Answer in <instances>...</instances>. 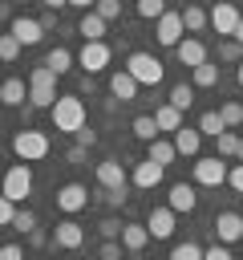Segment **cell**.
Masks as SVG:
<instances>
[{
	"label": "cell",
	"instance_id": "6da1fadb",
	"mask_svg": "<svg viewBox=\"0 0 243 260\" xmlns=\"http://www.w3.org/2000/svg\"><path fill=\"white\" fill-rule=\"evenodd\" d=\"M49 114H53V130H61V134H77L81 126H85V102L77 98V93H61L53 106H49Z\"/></svg>",
	"mask_w": 243,
	"mask_h": 260
},
{
	"label": "cell",
	"instance_id": "7a4b0ae2",
	"mask_svg": "<svg viewBox=\"0 0 243 260\" xmlns=\"http://www.w3.org/2000/svg\"><path fill=\"white\" fill-rule=\"evenodd\" d=\"M57 98H61V93H57V73L40 61V65L28 73V106H32V110H49Z\"/></svg>",
	"mask_w": 243,
	"mask_h": 260
},
{
	"label": "cell",
	"instance_id": "3957f363",
	"mask_svg": "<svg viewBox=\"0 0 243 260\" xmlns=\"http://www.w3.org/2000/svg\"><path fill=\"white\" fill-rule=\"evenodd\" d=\"M12 154H16L20 162H40V158L49 154V134H45V130H32V126L16 130V134H12Z\"/></svg>",
	"mask_w": 243,
	"mask_h": 260
},
{
	"label": "cell",
	"instance_id": "277c9868",
	"mask_svg": "<svg viewBox=\"0 0 243 260\" xmlns=\"http://www.w3.org/2000/svg\"><path fill=\"white\" fill-rule=\"evenodd\" d=\"M126 73H130L138 85H150V89H154V85L162 81V61H158L154 53H142V49H138V53H130Z\"/></svg>",
	"mask_w": 243,
	"mask_h": 260
},
{
	"label": "cell",
	"instance_id": "5b68a950",
	"mask_svg": "<svg viewBox=\"0 0 243 260\" xmlns=\"http://www.w3.org/2000/svg\"><path fill=\"white\" fill-rule=\"evenodd\" d=\"M12 203H24L28 195H32V171H28V162H12L8 171H4V187H0Z\"/></svg>",
	"mask_w": 243,
	"mask_h": 260
},
{
	"label": "cell",
	"instance_id": "8992f818",
	"mask_svg": "<svg viewBox=\"0 0 243 260\" xmlns=\"http://www.w3.org/2000/svg\"><path fill=\"white\" fill-rule=\"evenodd\" d=\"M227 183V162L219 154L194 158V187H223Z\"/></svg>",
	"mask_w": 243,
	"mask_h": 260
},
{
	"label": "cell",
	"instance_id": "52a82bcc",
	"mask_svg": "<svg viewBox=\"0 0 243 260\" xmlns=\"http://www.w3.org/2000/svg\"><path fill=\"white\" fill-rule=\"evenodd\" d=\"M109 57H113V49H109L105 41H85V45H81V53H77V65L93 77V73H101V69L109 65Z\"/></svg>",
	"mask_w": 243,
	"mask_h": 260
},
{
	"label": "cell",
	"instance_id": "ba28073f",
	"mask_svg": "<svg viewBox=\"0 0 243 260\" xmlns=\"http://www.w3.org/2000/svg\"><path fill=\"white\" fill-rule=\"evenodd\" d=\"M239 16H243V12H239L231 0H219V4L207 12V20H211V28H215L219 37H235V28H239Z\"/></svg>",
	"mask_w": 243,
	"mask_h": 260
},
{
	"label": "cell",
	"instance_id": "9c48e42d",
	"mask_svg": "<svg viewBox=\"0 0 243 260\" xmlns=\"http://www.w3.org/2000/svg\"><path fill=\"white\" fill-rule=\"evenodd\" d=\"M211 232H215V240H219V244H227V248H231V244H239V240H243V215H239V211H219V215H215V223H211Z\"/></svg>",
	"mask_w": 243,
	"mask_h": 260
},
{
	"label": "cell",
	"instance_id": "30bf717a",
	"mask_svg": "<svg viewBox=\"0 0 243 260\" xmlns=\"http://www.w3.org/2000/svg\"><path fill=\"white\" fill-rule=\"evenodd\" d=\"M182 32H186V28H182V12H170V8H166V12L154 20V37H158V45H166V49H174V45L182 41Z\"/></svg>",
	"mask_w": 243,
	"mask_h": 260
},
{
	"label": "cell",
	"instance_id": "8fae6325",
	"mask_svg": "<svg viewBox=\"0 0 243 260\" xmlns=\"http://www.w3.org/2000/svg\"><path fill=\"white\" fill-rule=\"evenodd\" d=\"M49 240H53V248H65V252H77V248L85 244V228H81V223H77V219L69 215V219H61V223L53 228V236H49Z\"/></svg>",
	"mask_w": 243,
	"mask_h": 260
},
{
	"label": "cell",
	"instance_id": "7c38bea8",
	"mask_svg": "<svg viewBox=\"0 0 243 260\" xmlns=\"http://www.w3.org/2000/svg\"><path fill=\"white\" fill-rule=\"evenodd\" d=\"M174 223H178V215H174L170 207H150V215H146L150 240H170V236H174Z\"/></svg>",
	"mask_w": 243,
	"mask_h": 260
},
{
	"label": "cell",
	"instance_id": "4fadbf2b",
	"mask_svg": "<svg viewBox=\"0 0 243 260\" xmlns=\"http://www.w3.org/2000/svg\"><path fill=\"white\" fill-rule=\"evenodd\" d=\"M8 32L20 41V49H24V45H40V41H45L40 20H32V16H12V20H8Z\"/></svg>",
	"mask_w": 243,
	"mask_h": 260
},
{
	"label": "cell",
	"instance_id": "5bb4252c",
	"mask_svg": "<svg viewBox=\"0 0 243 260\" xmlns=\"http://www.w3.org/2000/svg\"><path fill=\"white\" fill-rule=\"evenodd\" d=\"M97 187H105V191H126V187H130V179H126V167H122L117 158H105V162H97Z\"/></svg>",
	"mask_w": 243,
	"mask_h": 260
},
{
	"label": "cell",
	"instance_id": "9a60e30c",
	"mask_svg": "<svg viewBox=\"0 0 243 260\" xmlns=\"http://www.w3.org/2000/svg\"><path fill=\"white\" fill-rule=\"evenodd\" d=\"M57 207L65 215H77L81 207H89V191L81 183H65V187H57Z\"/></svg>",
	"mask_w": 243,
	"mask_h": 260
},
{
	"label": "cell",
	"instance_id": "2e32d148",
	"mask_svg": "<svg viewBox=\"0 0 243 260\" xmlns=\"http://www.w3.org/2000/svg\"><path fill=\"white\" fill-rule=\"evenodd\" d=\"M194 203H198V191H194V183H174V187H170V199H166V207H170L174 215H190V211H194Z\"/></svg>",
	"mask_w": 243,
	"mask_h": 260
},
{
	"label": "cell",
	"instance_id": "e0dca14e",
	"mask_svg": "<svg viewBox=\"0 0 243 260\" xmlns=\"http://www.w3.org/2000/svg\"><path fill=\"white\" fill-rule=\"evenodd\" d=\"M174 57H178L186 69H194V65H202V61H207V49H202V41H194V37H182V41L174 45Z\"/></svg>",
	"mask_w": 243,
	"mask_h": 260
},
{
	"label": "cell",
	"instance_id": "ac0fdd59",
	"mask_svg": "<svg viewBox=\"0 0 243 260\" xmlns=\"http://www.w3.org/2000/svg\"><path fill=\"white\" fill-rule=\"evenodd\" d=\"M198 146H202V134L198 126H178L174 130V150L186 154V158H198Z\"/></svg>",
	"mask_w": 243,
	"mask_h": 260
},
{
	"label": "cell",
	"instance_id": "d6986e66",
	"mask_svg": "<svg viewBox=\"0 0 243 260\" xmlns=\"http://www.w3.org/2000/svg\"><path fill=\"white\" fill-rule=\"evenodd\" d=\"M138 89H142V85H138V81H134V77L126 73V69L109 73V93H113L117 102H134V98H138Z\"/></svg>",
	"mask_w": 243,
	"mask_h": 260
},
{
	"label": "cell",
	"instance_id": "ffe728a7",
	"mask_svg": "<svg viewBox=\"0 0 243 260\" xmlns=\"http://www.w3.org/2000/svg\"><path fill=\"white\" fill-rule=\"evenodd\" d=\"M162 175H166V167H158V162H150V158H142V162L134 167V187H142V191H150V187H158V183H162Z\"/></svg>",
	"mask_w": 243,
	"mask_h": 260
},
{
	"label": "cell",
	"instance_id": "44dd1931",
	"mask_svg": "<svg viewBox=\"0 0 243 260\" xmlns=\"http://www.w3.org/2000/svg\"><path fill=\"white\" fill-rule=\"evenodd\" d=\"M146 244H150L146 223H130V219H126V223H122V248H126V252H142Z\"/></svg>",
	"mask_w": 243,
	"mask_h": 260
},
{
	"label": "cell",
	"instance_id": "7402d4cb",
	"mask_svg": "<svg viewBox=\"0 0 243 260\" xmlns=\"http://www.w3.org/2000/svg\"><path fill=\"white\" fill-rule=\"evenodd\" d=\"M105 28H109V24H105V20H101L93 8H89L81 20H77V32H81L85 41H105Z\"/></svg>",
	"mask_w": 243,
	"mask_h": 260
},
{
	"label": "cell",
	"instance_id": "603a6c76",
	"mask_svg": "<svg viewBox=\"0 0 243 260\" xmlns=\"http://www.w3.org/2000/svg\"><path fill=\"white\" fill-rule=\"evenodd\" d=\"M24 98H28V89H24V81L20 77H8V81H0V102L4 106H24Z\"/></svg>",
	"mask_w": 243,
	"mask_h": 260
},
{
	"label": "cell",
	"instance_id": "cb8c5ba5",
	"mask_svg": "<svg viewBox=\"0 0 243 260\" xmlns=\"http://www.w3.org/2000/svg\"><path fill=\"white\" fill-rule=\"evenodd\" d=\"M190 85H194V89H211V85H219V65H211V61L194 65V69H190Z\"/></svg>",
	"mask_w": 243,
	"mask_h": 260
},
{
	"label": "cell",
	"instance_id": "d4e9b609",
	"mask_svg": "<svg viewBox=\"0 0 243 260\" xmlns=\"http://www.w3.org/2000/svg\"><path fill=\"white\" fill-rule=\"evenodd\" d=\"M146 158H150V162H158V167H170V162L178 158V150H174V142L154 138V142H150V150H146Z\"/></svg>",
	"mask_w": 243,
	"mask_h": 260
},
{
	"label": "cell",
	"instance_id": "484cf974",
	"mask_svg": "<svg viewBox=\"0 0 243 260\" xmlns=\"http://www.w3.org/2000/svg\"><path fill=\"white\" fill-rule=\"evenodd\" d=\"M73 61H77V57H73V53H69L65 45L49 49V57H45V65H49V69H53L57 77H61V73H69V69H73Z\"/></svg>",
	"mask_w": 243,
	"mask_h": 260
},
{
	"label": "cell",
	"instance_id": "4316f807",
	"mask_svg": "<svg viewBox=\"0 0 243 260\" xmlns=\"http://www.w3.org/2000/svg\"><path fill=\"white\" fill-rule=\"evenodd\" d=\"M154 122H158V130H170V134H174V130L182 126V110H174L170 102H162V106L154 110Z\"/></svg>",
	"mask_w": 243,
	"mask_h": 260
},
{
	"label": "cell",
	"instance_id": "83f0119b",
	"mask_svg": "<svg viewBox=\"0 0 243 260\" xmlns=\"http://www.w3.org/2000/svg\"><path fill=\"white\" fill-rule=\"evenodd\" d=\"M211 20H207V8H198V4H186L182 8V28L186 32H202Z\"/></svg>",
	"mask_w": 243,
	"mask_h": 260
},
{
	"label": "cell",
	"instance_id": "f1b7e54d",
	"mask_svg": "<svg viewBox=\"0 0 243 260\" xmlns=\"http://www.w3.org/2000/svg\"><path fill=\"white\" fill-rule=\"evenodd\" d=\"M174 110H190L194 106V85H186V81H178V85H170V98H166Z\"/></svg>",
	"mask_w": 243,
	"mask_h": 260
},
{
	"label": "cell",
	"instance_id": "f546056e",
	"mask_svg": "<svg viewBox=\"0 0 243 260\" xmlns=\"http://www.w3.org/2000/svg\"><path fill=\"white\" fill-rule=\"evenodd\" d=\"M227 126H223V118H219V110H202L198 114V134H207V138H219Z\"/></svg>",
	"mask_w": 243,
	"mask_h": 260
},
{
	"label": "cell",
	"instance_id": "4dcf8cb0",
	"mask_svg": "<svg viewBox=\"0 0 243 260\" xmlns=\"http://www.w3.org/2000/svg\"><path fill=\"white\" fill-rule=\"evenodd\" d=\"M130 130H134V134H138V138H142V142H154V138H158V134H162V130H158V122H154V114H138V118H134V126H130Z\"/></svg>",
	"mask_w": 243,
	"mask_h": 260
},
{
	"label": "cell",
	"instance_id": "1f68e13d",
	"mask_svg": "<svg viewBox=\"0 0 243 260\" xmlns=\"http://www.w3.org/2000/svg\"><path fill=\"white\" fill-rule=\"evenodd\" d=\"M219 118H223L227 130H235V126H243V106H239V102H223V106H219Z\"/></svg>",
	"mask_w": 243,
	"mask_h": 260
},
{
	"label": "cell",
	"instance_id": "d6a6232c",
	"mask_svg": "<svg viewBox=\"0 0 243 260\" xmlns=\"http://www.w3.org/2000/svg\"><path fill=\"white\" fill-rule=\"evenodd\" d=\"M8 228H16L20 236H28V232L36 228V211H32V207H16V215H12V223H8Z\"/></svg>",
	"mask_w": 243,
	"mask_h": 260
},
{
	"label": "cell",
	"instance_id": "836d02e7",
	"mask_svg": "<svg viewBox=\"0 0 243 260\" xmlns=\"http://www.w3.org/2000/svg\"><path fill=\"white\" fill-rule=\"evenodd\" d=\"M215 146H219V150H215L219 158H235V146H239V134H235V130H223V134L215 138Z\"/></svg>",
	"mask_w": 243,
	"mask_h": 260
},
{
	"label": "cell",
	"instance_id": "e575fe53",
	"mask_svg": "<svg viewBox=\"0 0 243 260\" xmlns=\"http://www.w3.org/2000/svg\"><path fill=\"white\" fill-rule=\"evenodd\" d=\"M134 12H138L142 20H158V16L166 12V0H138V4H134Z\"/></svg>",
	"mask_w": 243,
	"mask_h": 260
},
{
	"label": "cell",
	"instance_id": "d590c367",
	"mask_svg": "<svg viewBox=\"0 0 243 260\" xmlns=\"http://www.w3.org/2000/svg\"><path fill=\"white\" fill-rule=\"evenodd\" d=\"M219 61H243V45L235 37H223L219 41Z\"/></svg>",
	"mask_w": 243,
	"mask_h": 260
},
{
	"label": "cell",
	"instance_id": "8d00e7d4",
	"mask_svg": "<svg viewBox=\"0 0 243 260\" xmlns=\"http://www.w3.org/2000/svg\"><path fill=\"white\" fill-rule=\"evenodd\" d=\"M170 260H202V248H198L194 240H186V244H174V248H170Z\"/></svg>",
	"mask_w": 243,
	"mask_h": 260
},
{
	"label": "cell",
	"instance_id": "74e56055",
	"mask_svg": "<svg viewBox=\"0 0 243 260\" xmlns=\"http://www.w3.org/2000/svg\"><path fill=\"white\" fill-rule=\"evenodd\" d=\"M20 57V41L12 32H0V61H16Z\"/></svg>",
	"mask_w": 243,
	"mask_h": 260
},
{
	"label": "cell",
	"instance_id": "f35d334b",
	"mask_svg": "<svg viewBox=\"0 0 243 260\" xmlns=\"http://www.w3.org/2000/svg\"><path fill=\"white\" fill-rule=\"evenodd\" d=\"M93 12L109 24V20H117V16H122V0H97V4H93Z\"/></svg>",
	"mask_w": 243,
	"mask_h": 260
},
{
	"label": "cell",
	"instance_id": "ab89813d",
	"mask_svg": "<svg viewBox=\"0 0 243 260\" xmlns=\"http://www.w3.org/2000/svg\"><path fill=\"white\" fill-rule=\"evenodd\" d=\"M97 232H101V240H122V219L117 215H105L97 223Z\"/></svg>",
	"mask_w": 243,
	"mask_h": 260
},
{
	"label": "cell",
	"instance_id": "60d3db41",
	"mask_svg": "<svg viewBox=\"0 0 243 260\" xmlns=\"http://www.w3.org/2000/svg\"><path fill=\"white\" fill-rule=\"evenodd\" d=\"M126 195H130V187H126V191H105V187H97V199H101L105 207H122Z\"/></svg>",
	"mask_w": 243,
	"mask_h": 260
},
{
	"label": "cell",
	"instance_id": "b9f144b4",
	"mask_svg": "<svg viewBox=\"0 0 243 260\" xmlns=\"http://www.w3.org/2000/svg\"><path fill=\"white\" fill-rule=\"evenodd\" d=\"M97 256H101V260H122V240H101Z\"/></svg>",
	"mask_w": 243,
	"mask_h": 260
},
{
	"label": "cell",
	"instance_id": "7bdbcfd3",
	"mask_svg": "<svg viewBox=\"0 0 243 260\" xmlns=\"http://www.w3.org/2000/svg\"><path fill=\"white\" fill-rule=\"evenodd\" d=\"M16 207H20V203H12V199H8L4 191H0V228H8V223H12V215H16Z\"/></svg>",
	"mask_w": 243,
	"mask_h": 260
},
{
	"label": "cell",
	"instance_id": "ee69618b",
	"mask_svg": "<svg viewBox=\"0 0 243 260\" xmlns=\"http://www.w3.org/2000/svg\"><path fill=\"white\" fill-rule=\"evenodd\" d=\"M202 260H231V248H227V244H219V240H215V244H211V248H202Z\"/></svg>",
	"mask_w": 243,
	"mask_h": 260
},
{
	"label": "cell",
	"instance_id": "f6af8a7d",
	"mask_svg": "<svg viewBox=\"0 0 243 260\" xmlns=\"http://www.w3.org/2000/svg\"><path fill=\"white\" fill-rule=\"evenodd\" d=\"M227 187L243 195V162H235V167H227Z\"/></svg>",
	"mask_w": 243,
	"mask_h": 260
},
{
	"label": "cell",
	"instance_id": "bcb514c9",
	"mask_svg": "<svg viewBox=\"0 0 243 260\" xmlns=\"http://www.w3.org/2000/svg\"><path fill=\"white\" fill-rule=\"evenodd\" d=\"M0 260H24V248L20 244H0Z\"/></svg>",
	"mask_w": 243,
	"mask_h": 260
},
{
	"label": "cell",
	"instance_id": "7dc6e473",
	"mask_svg": "<svg viewBox=\"0 0 243 260\" xmlns=\"http://www.w3.org/2000/svg\"><path fill=\"white\" fill-rule=\"evenodd\" d=\"M73 138H77V146H85V150H89V146H93V142H97V134H93V130H89V126H81V130H77V134H73Z\"/></svg>",
	"mask_w": 243,
	"mask_h": 260
},
{
	"label": "cell",
	"instance_id": "c3c4849f",
	"mask_svg": "<svg viewBox=\"0 0 243 260\" xmlns=\"http://www.w3.org/2000/svg\"><path fill=\"white\" fill-rule=\"evenodd\" d=\"M28 244H32V248H45V244H49V236H45L40 228H32V232H28Z\"/></svg>",
	"mask_w": 243,
	"mask_h": 260
},
{
	"label": "cell",
	"instance_id": "681fc988",
	"mask_svg": "<svg viewBox=\"0 0 243 260\" xmlns=\"http://www.w3.org/2000/svg\"><path fill=\"white\" fill-rule=\"evenodd\" d=\"M40 28H45V32L57 28V12H45V16H40Z\"/></svg>",
	"mask_w": 243,
	"mask_h": 260
},
{
	"label": "cell",
	"instance_id": "f907efd6",
	"mask_svg": "<svg viewBox=\"0 0 243 260\" xmlns=\"http://www.w3.org/2000/svg\"><path fill=\"white\" fill-rule=\"evenodd\" d=\"M65 158H69V162H81V158H85V146H73V150H69Z\"/></svg>",
	"mask_w": 243,
	"mask_h": 260
},
{
	"label": "cell",
	"instance_id": "816d5d0a",
	"mask_svg": "<svg viewBox=\"0 0 243 260\" xmlns=\"http://www.w3.org/2000/svg\"><path fill=\"white\" fill-rule=\"evenodd\" d=\"M40 4H45V8H49V12H61V8H65V4H69V0H40Z\"/></svg>",
	"mask_w": 243,
	"mask_h": 260
},
{
	"label": "cell",
	"instance_id": "f5cc1de1",
	"mask_svg": "<svg viewBox=\"0 0 243 260\" xmlns=\"http://www.w3.org/2000/svg\"><path fill=\"white\" fill-rule=\"evenodd\" d=\"M69 4H73V8H85V12H89V8L97 4V0H69Z\"/></svg>",
	"mask_w": 243,
	"mask_h": 260
},
{
	"label": "cell",
	"instance_id": "db71d44e",
	"mask_svg": "<svg viewBox=\"0 0 243 260\" xmlns=\"http://www.w3.org/2000/svg\"><path fill=\"white\" fill-rule=\"evenodd\" d=\"M235 158L243 162V134H239V146H235Z\"/></svg>",
	"mask_w": 243,
	"mask_h": 260
},
{
	"label": "cell",
	"instance_id": "11a10c76",
	"mask_svg": "<svg viewBox=\"0 0 243 260\" xmlns=\"http://www.w3.org/2000/svg\"><path fill=\"white\" fill-rule=\"evenodd\" d=\"M235 41L243 45V16H239V28H235Z\"/></svg>",
	"mask_w": 243,
	"mask_h": 260
},
{
	"label": "cell",
	"instance_id": "9f6ffc18",
	"mask_svg": "<svg viewBox=\"0 0 243 260\" xmlns=\"http://www.w3.org/2000/svg\"><path fill=\"white\" fill-rule=\"evenodd\" d=\"M235 81H239V85H243V61H239V69H235Z\"/></svg>",
	"mask_w": 243,
	"mask_h": 260
}]
</instances>
